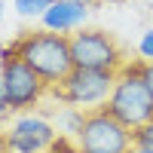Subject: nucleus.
<instances>
[{"label": "nucleus", "mask_w": 153, "mask_h": 153, "mask_svg": "<svg viewBox=\"0 0 153 153\" xmlns=\"http://www.w3.org/2000/svg\"><path fill=\"white\" fill-rule=\"evenodd\" d=\"M16 49L19 58L28 65L46 86L65 83V76L74 71L71 58V37L52 34V31H22L16 34Z\"/></svg>", "instance_id": "nucleus-1"}, {"label": "nucleus", "mask_w": 153, "mask_h": 153, "mask_svg": "<svg viewBox=\"0 0 153 153\" xmlns=\"http://www.w3.org/2000/svg\"><path fill=\"white\" fill-rule=\"evenodd\" d=\"M141 68H144L141 58H135V61L126 58V65L117 71L113 92L104 104V110L117 123H123L129 132L141 129V126H147L153 120V95L141 80Z\"/></svg>", "instance_id": "nucleus-2"}, {"label": "nucleus", "mask_w": 153, "mask_h": 153, "mask_svg": "<svg viewBox=\"0 0 153 153\" xmlns=\"http://www.w3.org/2000/svg\"><path fill=\"white\" fill-rule=\"evenodd\" d=\"M113 83H117V74L74 68L65 76V83L49 86V98H55L58 104H68V107L98 110V107L107 104V98L113 92Z\"/></svg>", "instance_id": "nucleus-3"}, {"label": "nucleus", "mask_w": 153, "mask_h": 153, "mask_svg": "<svg viewBox=\"0 0 153 153\" xmlns=\"http://www.w3.org/2000/svg\"><path fill=\"white\" fill-rule=\"evenodd\" d=\"M71 58L74 68L83 71H107L117 74L126 65V52L120 40L101 28H80L71 34Z\"/></svg>", "instance_id": "nucleus-4"}, {"label": "nucleus", "mask_w": 153, "mask_h": 153, "mask_svg": "<svg viewBox=\"0 0 153 153\" xmlns=\"http://www.w3.org/2000/svg\"><path fill=\"white\" fill-rule=\"evenodd\" d=\"M74 141H76V147L83 153H129L135 147L132 132L123 123H117L104 107L89 110L83 129H80V135Z\"/></svg>", "instance_id": "nucleus-5"}, {"label": "nucleus", "mask_w": 153, "mask_h": 153, "mask_svg": "<svg viewBox=\"0 0 153 153\" xmlns=\"http://www.w3.org/2000/svg\"><path fill=\"white\" fill-rule=\"evenodd\" d=\"M0 83H3V92L9 98V104L16 113H31L46 101L49 86L37 76L22 58H6L0 61Z\"/></svg>", "instance_id": "nucleus-6"}, {"label": "nucleus", "mask_w": 153, "mask_h": 153, "mask_svg": "<svg viewBox=\"0 0 153 153\" xmlns=\"http://www.w3.org/2000/svg\"><path fill=\"white\" fill-rule=\"evenodd\" d=\"M55 126L37 110L31 113H16L12 123L6 126V147L9 153H46L49 144L55 141Z\"/></svg>", "instance_id": "nucleus-7"}, {"label": "nucleus", "mask_w": 153, "mask_h": 153, "mask_svg": "<svg viewBox=\"0 0 153 153\" xmlns=\"http://www.w3.org/2000/svg\"><path fill=\"white\" fill-rule=\"evenodd\" d=\"M86 22H89V6L80 3V0H58V3H52L40 16L43 31L65 34V37H71L74 31L86 28Z\"/></svg>", "instance_id": "nucleus-8"}, {"label": "nucleus", "mask_w": 153, "mask_h": 153, "mask_svg": "<svg viewBox=\"0 0 153 153\" xmlns=\"http://www.w3.org/2000/svg\"><path fill=\"white\" fill-rule=\"evenodd\" d=\"M86 117H89V110L61 104V107H58V132L76 138V135H80V129H83V123H86Z\"/></svg>", "instance_id": "nucleus-9"}, {"label": "nucleus", "mask_w": 153, "mask_h": 153, "mask_svg": "<svg viewBox=\"0 0 153 153\" xmlns=\"http://www.w3.org/2000/svg\"><path fill=\"white\" fill-rule=\"evenodd\" d=\"M132 141H135V147L153 150V120H150L147 126H141V129H135V132H132Z\"/></svg>", "instance_id": "nucleus-10"}, {"label": "nucleus", "mask_w": 153, "mask_h": 153, "mask_svg": "<svg viewBox=\"0 0 153 153\" xmlns=\"http://www.w3.org/2000/svg\"><path fill=\"white\" fill-rule=\"evenodd\" d=\"M138 58L141 61H153V28H147L138 40Z\"/></svg>", "instance_id": "nucleus-11"}, {"label": "nucleus", "mask_w": 153, "mask_h": 153, "mask_svg": "<svg viewBox=\"0 0 153 153\" xmlns=\"http://www.w3.org/2000/svg\"><path fill=\"white\" fill-rule=\"evenodd\" d=\"M71 147H76V141H74L71 135H61V132H58V135H55V141L49 144L46 153H65V150H71Z\"/></svg>", "instance_id": "nucleus-12"}, {"label": "nucleus", "mask_w": 153, "mask_h": 153, "mask_svg": "<svg viewBox=\"0 0 153 153\" xmlns=\"http://www.w3.org/2000/svg\"><path fill=\"white\" fill-rule=\"evenodd\" d=\"M9 117H16V110H12L9 98H6V92H3V83H0V123H6Z\"/></svg>", "instance_id": "nucleus-13"}, {"label": "nucleus", "mask_w": 153, "mask_h": 153, "mask_svg": "<svg viewBox=\"0 0 153 153\" xmlns=\"http://www.w3.org/2000/svg\"><path fill=\"white\" fill-rule=\"evenodd\" d=\"M141 80H144V86L150 89V95H153V61H144V68H141Z\"/></svg>", "instance_id": "nucleus-14"}, {"label": "nucleus", "mask_w": 153, "mask_h": 153, "mask_svg": "<svg viewBox=\"0 0 153 153\" xmlns=\"http://www.w3.org/2000/svg\"><path fill=\"white\" fill-rule=\"evenodd\" d=\"M0 153H9V147H6V129L0 126Z\"/></svg>", "instance_id": "nucleus-15"}, {"label": "nucleus", "mask_w": 153, "mask_h": 153, "mask_svg": "<svg viewBox=\"0 0 153 153\" xmlns=\"http://www.w3.org/2000/svg\"><path fill=\"white\" fill-rule=\"evenodd\" d=\"M37 3H40V6H43V12H46V9L52 6V3H58V0H37Z\"/></svg>", "instance_id": "nucleus-16"}, {"label": "nucleus", "mask_w": 153, "mask_h": 153, "mask_svg": "<svg viewBox=\"0 0 153 153\" xmlns=\"http://www.w3.org/2000/svg\"><path fill=\"white\" fill-rule=\"evenodd\" d=\"M129 153H153V150H144V147H132Z\"/></svg>", "instance_id": "nucleus-17"}, {"label": "nucleus", "mask_w": 153, "mask_h": 153, "mask_svg": "<svg viewBox=\"0 0 153 153\" xmlns=\"http://www.w3.org/2000/svg\"><path fill=\"white\" fill-rule=\"evenodd\" d=\"M3 12H6V3H3V0H0V22H3Z\"/></svg>", "instance_id": "nucleus-18"}, {"label": "nucleus", "mask_w": 153, "mask_h": 153, "mask_svg": "<svg viewBox=\"0 0 153 153\" xmlns=\"http://www.w3.org/2000/svg\"><path fill=\"white\" fill-rule=\"evenodd\" d=\"M65 153H83V150H80V147H71V150H65Z\"/></svg>", "instance_id": "nucleus-19"}, {"label": "nucleus", "mask_w": 153, "mask_h": 153, "mask_svg": "<svg viewBox=\"0 0 153 153\" xmlns=\"http://www.w3.org/2000/svg\"><path fill=\"white\" fill-rule=\"evenodd\" d=\"M150 3H153V0H150Z\"/></svg>", "instance_id": "nucleus-20"}]
</instances>
